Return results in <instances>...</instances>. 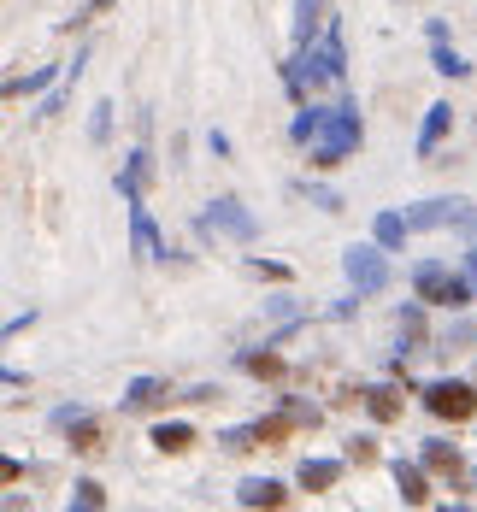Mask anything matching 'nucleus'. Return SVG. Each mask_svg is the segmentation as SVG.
<instances>
[{
  "instance_id": "nucleus-1",
  "label": "nucleus",
  "mask_w": 477,
  "mask_h": 512,
  "mask_svg": "<svg viewBox=\"0 0 477 512\" xmlns=\"http://www.w3.org/2000/svg\"><path fill=\"white\" fill-rule=\"evenodd\" d=\"M360 142H366V130H360V112H354V106H330L324 130H318L307 148H313V165H318V171H330V165H342V159L360 154Z\"/></svg>"
},
{
  "instance_id": "nucleus-2",
  "label": "nucleus",
  "mask_w": 477,
  "mask_h": 512,
  "mask_svg": "<svg viewBox=\"0 0 477 512\" xmlns=\"http://www.w3.org/2000/svg\"><path fill=\"white\" fill-rule=\"evenodd\" d=\"M389 248L383 242H354L348 254H342V271H348V283H354V295H383L389 289Z\"/></svg>"
},
{
  "instance_id": "nucleus-3",
  "label": "nucleus",
  "mask_w": 477,
  "mask_h": 512,
  "mask_svg": "<svg viewBox=\"0 0 477 512\" xmlns=\"http://www.w3.org/2000/svg\"><path fill=\"white\" fill-rule=\"evenodd\" d=\"M195 230H201V236H230V242H254V236H260V218L236 201V195H224V201H212L207 212L195 218Z\"/></svg>"
},
{
  "instance_id": "nucleus-4",
  "label": "nucleus",
  "mask_w": 477,
  "mask_h": 512,
  "mask_svg": "<svg viewBox=\"0 0 477 512\" xmlns=\"http://www.w3.org/2000/svg\"><path fill=\"white\" fill-rule=\"evenodd\" d=\"M424 407L436 412V418H472L477 389L472 383H454V377H436V383H424Z\"/></svg>"
},
{
  "instance_id": "nucleus-5",
  "label": "nucleus",
  "mask_w": 477,
  "mask_h": 512,
  "mask_svg": "<svg viewBox=\"0 0 477 512\" xmlns=\"http://www.w3.org/2000/svg\"><path fill=\"white\" fill-rule=\"evenodd\" d=\"M407 224H413V230H442V224H472V206L460 201V195H436V201L407 206Z\"/></svg>"
},
{
  "instance_id": "nucleus-6",
  "label": "nucleus",
  "mask_w": 477,
  "mask_h": 512,
  "mask_svg": "<svg viewBox=\"0 0 477 512\" xmlns=\"http://www.w3.org/2000/svg\"><path fill=\"white\" fill-rule=\"evenodd\" d=\"M130 248H136V259H165V236L148 218V206H130Z\"/></svg>"
},
{
  "instance_id": "nucleus-7",
  "label": "nucleus",
  "mask_w": 477,
  "mask_h": 512,
  "mask_svg": "<svg viewBox=\"0 0 477 512\" xmlns=\"http://www.w3.org/2000/svg\"><path fill=\"white\" fill-rule=\"evenodd\" d=\"M154 177V159H148V148H136V154L124 159V171H118V195H124V206H142V183Z\"/></svg>"
},
{
  "instance_id": "nucleus-8",
  "label": "nucleus",
  "mask_w": 477,
  "mask_h": 512,
  "mask_svg": "<svg viewBox=\"0 0 477 512\" xmlns=\"http://www.w3.org/2000/svg\"><path fill=\"white\" fill-rule=\"evenodd\" d=\"M448 283H454V265H448V259H424L419 271H413V289H419V301H436V307H442Z\"/></svg>"
},
{
  "instance_id": "nucleus-9",
  "label": "nucleus",
  "mask_w": 477,
  "mask_h": 512,
  "mask_svg": "<svg viewBox=\"0 0 477 512\" xmlns=\"http://www.w3.org/2000/svg\"><path fill=\"white\" fill-rule=\"evenodd\" d=\"M448 124H454V106L436 101L430 112H424V130H419V159H436V148L448 142Z\"/></svg>"
},
{
  "instance_id": "nucleus-10",
  "label": "nucleus",
  "mask_w": 477,
  "mask_h": 512,
  "mask_svg": "<svg viewBox=\"0 0 477 512\" xmlns=\"http://www.w3.org/2000/svg\"><path fill=\"white\" fill-rule=\"evenodd\" d=\"M407 230H413V224H407V212H377V218H371V242H383L389 254H401V248H407Z\"/></svg>"
},
{
  "instance_id": "nucleus-11",
  "label": "nucleus",
  "mask_w": 477,
  "mask_h": 512,
  "mask_svg": "<svg viewBox=\"0 0 477 512\" xmlns=\"http://www.w3.org/2000/svg\"><path fill=\"white\" fill-rule=\"evenodd\" d=\"M342 471H348V460H301V471H295V483L301 489H330V483H342Z\"/></svg>"
},
{
  "instance_id": "nucleus-12",
  "label": "nucleus",
  "mask_w": 477,
  "mask_h": 512,
  "mask_svg": "<svg viewBox=\"0 0 477 512\" xmlns=\"http://www.w3.org/2000/svg\"><path fill=\"white\" fill-rule=\"evenodd\" d=\"M395 483H401V501H407V507H424V501H430V483H424L419 460H395Z\"/></svg>"
},
{
  "instance_id": "nucleus-13",
  "label": "nucleus",
  "mask_w": 477,
  "mask_h": 512,
  "mask_svg": "<svg viewBox=\"0 0 477 512\" xmlns=\"http://www.w3.org/2000/svg\"><path fill=\"white\" fill-rule=\"evenodd\" d=\"M236 501H242V507H283V483H271V477H248V483L236 489Z\"/></svg>"
},
{
  "instance_id": "nucleus-14",
  "label": "nucleus",
  "mask_w": 477,
  "mask_h": 512,
  "mask_svg": "<svg viewBox=\"0 0 477 512\" xmlns=\"http://www.w3.org/2000/svg\"><path fill=\"white\" fill-rule=\"evenodd\" d=\"M53 77H59V65H42V71H30V77H12V83H6V95H12V101L42 95V89H53Z\"/></svg>"
},
{
  "instance_id": "nucleus-15",
  "label": "nucleus",
  "mask_w": 477,
  "mask_h": 512,
  "mask_svg": "<svg viewBox=\"0 0 477 512\" xmlns=\"http://www.w3.org/2000/svg\"><path fill=\"white\" fill-rule=\"evenodd\" d=\"M318 6H324V0H295V53H301V48H313Z\"/></svg>"
},
{
  "instance_id": "nucleus-16",
  "label": "nucleus",
  "mask_w": 477,
  "mask_h": 512,
  "mask_svg": "<svg viewBox=\"0 0 477 512\" xmlns=\"http://www.w3.org/2000/svg\"><path fill=\"white\" fill-rule=\"evenodd\" d=\"M189 442H195V430H189V424H154V448H159V454H183Z\"/></svg>"
},
{
  "instance_id": "nucleus-17",
  "label": "nucleus",
  "mask_w": 477,
  "mask_h": 512,
  "mask_svg": "<svg viewBox=\"0 0 477 512\" xmlns=\"http://www.w3.org/2000/svg\"><path fill=\"white\" fill-rule=\"evenodd\" d=\"M324 118H330L324 106H301V112H295V124H289V136H295V142L307 148V142H313L318 130H324Z\"/></svg>"
},
{
  "instance_id": "nucleus-18",
  "label": "nucleus",
  "mask_w": 477,
  "mask_h": 512,
  "mask_svg": "<svg viewBox=\"0 0 477 512\" xmlns=\"http://www.w3.org/2000/svg\"><path fill=\"white\" fill-rule=\"evenodd\" d=\"M366 407H371V418H395V412H401V389L371 383V389H366Z\"/></svg>"
},
{
  "instance_id": "nucleus-19",
  "label": "nucleus",
  "mask_w": 477,
  "mask_h": 512,
  "mask_svg": "<svg viewBox=\"0 0 477 512\" xmlns=\"http://www.w3.org/2000/svg\"><path fill=\"white\" fill-rule=\"evenodd\" d=\"M159 395H165V383H159V377H130V389H124V407H154Z\"/></svg>"
},
{
  "instance_id": "nucleus-20",
  "label": "nucleus",
  "mask_w": 477,
  "mask_h": 512,
  "mask_svg": "<svg viewBox=\"0 0 477 512\" xmlns=\"http://www.w3.org/2000/svg\"><path fill=\"white\" fill-rule=\"evenodd\" d=\"M424 465H436V471H454V465H460L454 442H448V436H430V442H424Z\"/></svg>"
},
{
  "instance_id": "nucleus-21",
  "label": "nucleus",
  "mask_w": 477,
  "mask_h": 512,
  "mask_svg": "<svg viewBox=\"0 0 477 512\" xmlns=\"http://www.w3.org/2000/svg\"><path fill=\"white\" fill-rule=\"evenodd\" d=\"M71 507H83V512H95V507H106L101 483H95V477H77V489H71Z\"/></svg>"
},
{
  "instance_id": "nucleus-22",
  "label": "nucleus",
  "mask_w": 477,
  "mask_h": 512,
  "mask_svg": "<svg viewBox=\"0 0 477 512\" xmlns=\"http://www.w3.org/2000/svg\"><path fill=\"white\" fill-rule=\"evenodd\" d=\"M265 430L260 424H236V430H224V436H218V442H224V448H230V454H242V448H254V442H260Z\"/></svg>"
},
{
  "instance_id": "nucleus-23",
  "label": "nucleus",
  "mask_w": 477,
  "mask_h": 512,
  "mask_svg": "<svg viewBox=\"0 0 477 512\" xmlns=\"http://www.w3.org/2000/svg\"><path fill=\"white\" fill-rule=\"evenodd\" d=\"M436 71H442V77H472V65L448 48V42H436Z\"/></svg>"
},
{
  "instance_id": "nucleus-24",
  "label": "nucleus",
  "mask_w": 477,
  "mask_h": 512,
  "mask_svg": "<svg viewBox=\"0 0 477 512\" xmlns=\"http://www.w3.org/2000/svg\"><path fill=\"white\" fill-rule=\"evenodd\" d=\"M301 195H307L313 206H324V212H342V195H336V189H324V183H301Z\"/></svg>"
},
{
  "instance_id": "nucleus-25",
  "label": "nucleus",
  "mask_w": 477,
  "mask_h": 512,
  "mask_svg": "<svg viewBox=\"0 0 477 512\" xmlns=\"http://www.w3.org/2000/svg\"><path fill=\"white\" fill-rule=\"evenodd\" d=\"M71 424H89V407H83V401H71V407L53 412V430H71Z\"/></svg>"
},
{
  "instance_id": "nucleus-26",
  "label": "nucleus",
  "mask_w": 477,
  "mask_h": 512,
  "mask_svg": "<svg viewBox=\"0 0 477 512\" xmlns=\"http://www.w3.org/2000/svg\"><path fill=\"white\" fill-rule=\"evenodd\" d=\"M89 136H95V142H106V136H112V101L95 106V118H89Z\"/></svg>"
},
{
  "instance_id": "nucleus-27",
  "label": "nucleus",
  "mask_w": 477,
  "mask_h": 512,
  "mask_svg": "<svg viewBox=\"0 0 477 512\" xmlns=\"http://www.w3.org/2000/svg\"><path fill=\"white\" fill-rule=\"evenodd\" d=\"M248 271H254V277H271V283L289 277V265H277V259H248Z\"/></svg>"
},
{
  "instance_id": "nucleus-28",
  "label": "nucleus",
  "mask_w": 477,
  "mask_h": 512,
  "mask_svg": "<svg viewBox=\"0 0 477 512\" xmlns=\"http://www.w3.org/2000/svg\"><path fill=\"white\" fill-rule=\"evenodd\" d=\"M348 460H360V465H366V460H377V448H371V436H354V448H348Z\"/></svg>"
},
{
  "instance_id": "nucleus-29",
  "label": "nucleus",
  "mask_w": 477,
  "mask_h": 512,
  "mask_svg": "<svg viewBox=\"0 0 477 512\" xmlns=\"http://www.w3.org/2000/svg\"><path fill=\"white\" fill-rule=\"evenodd\" d=\"M207 148H212L218 159H230V136H224V130H212V136H207Z\"/></svg>"
},
{
  "instance_id": "nucleus-30",
  "label": "nucleus",
  "mask_w": 477,
  "mask_h": 512,
  "mask_svg": "<svg viewBox=\"0 0 477 512\" xmlns=\"http://www.w3.org/2000/svg\"><path fill=\"white\" fill-rule=\"evenodd\" d=\"M466 271H472V283H477V248H472V254H466Z\"/></svg>"
},
{
  "instance_id": "nucleus-31",
  "label": "nucleus",
  "mask_w": 477,
  "mask_h": 512,
  "mask_svg": "<svg viewBox=\"0 0 477 512\" xmlns=\"http://www.w3.org/2000/svg\"><path fill=\"white\" fill-rule=\"evenodd\" d=\"M472 483H477V471H472Z\"/></svg>"
}]
</instances>
